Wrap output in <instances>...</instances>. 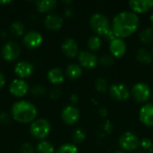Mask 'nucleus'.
Here are the masks:
<instances>
[{
  "label": "nucleus",
  "mask_w": 153,
  "mask_h": 153,
  "mask_svg": "<svg viewBox=\"0 0 153 153\" xmlns=\"http://www.w3.org/2000/svg\"><path fill=\"white\" fill-rule=\"evenodd\" d=\"M150 19H151V22H152V23L153 24V10H152V13H151Z\"/></svg>",
  "instance_id": "obj_40"
},
{
  "label": "nucleus",
  "mask_w": 153,
  "mask_h": 153,
  "mask_svg": "<svg viewBox=\"0 0 153 153\" xmlns=\"http://www.w3.org/2000/svg\"><path fill=\"white\" fill-rule=\"evenodd\" d=\"M78 61L81 67L86 69H93L98 65V57L97 56L89 50H82L78 54Z\"/></svg>",
  "instance_id": "obj_9"
},
{
  "label": "nucleus",
  "mask_w": 153,
  "mask_h": 153,
  "mask_svg": "<svg viewBox=\"0 0 153 153\" xmlns=\"http://www.w3.org/2000/svg\"><path fill=\"white\" fill-rule=\"evenodd\" d=\"M43 42L42 35L38 31H29L23 37V44L29 49H35L40 47Z\"/></svg>",
  "instance_id": "obj_12"
},
{
  "label": "nucleus",
  "mask_w": 153,
  "mask_h": 153,
  "mask_svg": "<svg viewBox=\"0 0 153 153\" xmlns=\"http://www.w3.org/2000/svg\"><path fill=\"white\" fill-rule=\"evenodd\" d=\"M110 96L117 101H126L131 96V91L124 83H114L109 88Z\"/></svg>",
  "instance_id": "obj_8"
},
{
  "label": "nucleus",
  "mask_w": 153,
  "mask_h": 153,
  "mask_svg": "<svg viewBox=\"0 0 153 153\" xmlns=\"http://www.w3.org/2000/svg\"><path fill=\"white\" fill-rule=\"evenodd\" d=\"M56 153H78V149L75 144L65 143L58 148Z\"/></svg>",
  "instance_id": "obj_26"
},
{
  "label": "nucleus",
  "mask_w": 153,
  "mask_h": 153,
  "mask_svg": "<svg viewBox=\"0 0 153 153\" xmlns=\"http://www.w3.org/2000/svg\"><path fill=\"white\" fill-rule=\"evenodd\" d=\"M31 92L33 95H44L46 93V89L41 85H36L32 88Z\"/></svg>",
  "instance_id": "obj_32"
},
{
  "label": "nucleus",
  "mask_w": 153,
  "mask_h": 153,
  "mask_svg": "<svg viewBox=\"0 0 153 153\" xmlns=\"http://www.w3.org/2000/svg\"><path fill=\"white\" fill-rule=\"evenodd\" d=\"M115 153H126L124 151H117V152H115Z\"/></svg>",
  "instance_id": "obj_42"
},
{
  "label": "nucleus",
  "mask_w": 153,
  "mask_h": 153,
  "mask_svg": "<svg viewBox=\"0 0 153 153\" xmlns=\"http://www.w3.org/2000/svg\"><path fill=\"white\" fill-rule=\"evenodd\" d=\"M38 114L37 108L27 100H20L12 106V116L15 121L22 124L32 123Z\"/></svg>",
  "instance_id": "obj_2"
},
{
  "label": "nucleus",
  "mask_w": 153,
  "mask_h": 153,
  "mask_svg": "<svg viewBox=\"0 0 153 153\" xmlns=\"http://www.w3.org/2000/svg\"><path fill=\"white\" fill-rule=\"evenodd\" d=\"M61 96V91L58 88H54L50 92V98L53 100H57Z\"/></svg>",
  "instance_id": "obj_34"
},
{
  "label": "nucleus",
  "mask_w": 153,
  "mask_h": 153,
  "mask_svg": "<svg viewBox=\"0 0 153 153\" xmlns=\"http://www.w3.org/2000/svg\"><path fill=\"white\" fill-rule=\"evenodd\" d=\"M114 63V57L111 56V55H105V56H102L100 59V64L102 65V66H110L112 65Z\"/></svg>",
  "instance_id": "obj_30"
},
{
  "label": "nucleus",
  "mask_w": 153,
  "mask_h": 153,
  "mask_svg": "<svg viewBox=\"0 0 153 153\" xmlns=\"http://www.w3.org/2000/svg\"><path fill=\"white\" fill-rule=\"evenodd\" d=\"M65 13H66V15L70 16V15H72V11L71 10H66L65 11Z\"/></svg>",
  "instance_id": "obj_39"
},
{
  "label": "nucleus",
  "mask_w": 153,
  "mask_h": 153,
  "mask_svg": "<svg viewBox=\"0 0 153 153\" xmlns=\"http://www.w3.org/2000/svg\"><path fill=\"white\" fill-rule=\"evenodd\" d=\"M139 119L145 126L153 127V103H145L140 108Z\"/></svg>",
  "instance_id": "obj_13"
},
{
  "label": "nucleus",
  "mask_w": 153,
  "mask_h": 153,
  "mask_svg": "<svg viewBox=\"0 0 153 153\" xmlns=\"http://www.w3.org/2000/svg\"><path fill=\"white\" fill-rule=\"evenodd\" d=\"M152 140L151 139H149V138H143L142 141H141V143H140V146L143 148V149H144V150H149L152 146Z\"/></svg>",
  "instance_id": "obj_33"
},
{
  "label": "nucleus",
  "mask_w": 153,
  "mask_h": 153,
  "mask_svg": "<svg viewBox=\"0 0 153 153\" xmlns=\"http://www.w3.org/2000/svg\"><path fill=\"white\" fill-rule=\"evenodd\" d=\"M126 44L122 39L116 38L109 43V50L111 53V56L113 57H123L125 54L126 53Z\"/></svg>",
  "instance_id": "obj_16"
},
{
  "label": "nucleus",
  "mask_w": 153,
  "mask_h": 153,
  "mask_svg": "<svg viewBox=\"0 0 153 153\" xmlns=\"http://www.w3.org/2000/svg\"><path fill=\"white\" fill-rule=\"evenodd\" d=\"M135 153H143V152H139V151H138V152H136Z\"/></svg>",
  "instance_id": "obj_43"
},
{
  "label": "nucleus",
  "mask_w": 153,
  "mask_h": 153,
  "mask_svg": "<svg viewBox=\"0 0 153 153\" xmlns=\"http://www.w3.org/2000/svg\"><path fill=\"white\" fill-rule=\"evenodd\" d=\"M11 30L16 36H22L24 32V25L22 22L16 21L11 24Z\"/></svg>",
  "instance_id": "obj_27"
},
{
  "label": "nucleus",
  "mask_w": 153,
  "mask_h": 153,
  "mask_svg": "<svg viewBox=\"0 0 153 153\" xmlns=\"http://www.w3.org/2000/svg\"><path fill=\"white\" fill-rule=\"evenodd\" d=\"M152 58H153V47H152ZM152 63H153V60H152Z\"/></svg>",
  "instance_id": "obj_44"
},
{
  "label": "nucleus",
  "mask_w": 153,
  "mask_h": 153,
  "mask_svg": "<svg viewBox=\"0 0 153 153\" xmlns=\"http://www.w3.org/2000/svg\"><path fill=\"white\" fill-rule=\"evenodd\" d=\"M65 74L70 80H76L82 74V69L78 64H70L65 69Z\"/></svg>",
  "instance_id": "obj_20"
},
{
  "label": "nucleus",
  "mask_w": 153,
  "mask_h": 153,
  "mask_svg": "<svg viewBox=\"0 0 153 153\" xmlns=\"http://www.w3.org/2000/svg\"><path fill=\"white\" fill-rule=\"evenodd\" d=\"M139 26L140 18L138 14L132 11H124L115 15L111 29L117 38L124 39L132 36L138 30Z\"/></svg>",
  "instance_id": "obj_1"
},
{
  "label": "nucleus",
  "mask_w": 153,
  "mask_h": 153,
  "mask_svg": "<svg viewBox=\"0 0 153 153\" xmlns=\"http://www.w3.org/2000/svg\"><path fill=\"white\" fill-rule=\"evenodd\" d=\"M61 49H62V52L64 53V55L69 58H74L79 54L78 44H77L76 40L72 38L65 39L63 41V43L61 45Z\"/></svg>",
  "instance_id": "obj_14"
},
{
  "label": "nucleus",
  "mask_w": 153,
  "mask_h": 153,
  "mask_svg": "<svg viewBox=\"0 0 153 153\" xmlns=\"http://www.w3.org/2000/svg\"><path fill=\"white\" fill-rule=\"evenodd\" d=\"M136 60L143 65H150L151 63H152V55L145 48H140L138 49L137 53H136Z\"/></svg>",
  "instance_id": "obj_22"
},
{
  "label": "nucleus",
  "mask_w": 153,
  "mask_h": 153,
  "mask_svg": "<svg viewBox=\"0 0 153 153\" xmlns=\"http://www.w3.org/2000/svg\"><path fill=\"white\" fill-rule=\"evenodd\" d=\"M0 120H2L3 122L8 121V120H9L8 114H7V113H2V114L0 115Z\"/></svg>",
  "instance_id": "obj_36"
},
{
  "label": "nucleus",
  "mask_w": 153,
  "mask_h": 153,
  "mask_svg": "<svg viewBox=\"0 0 153 153\" xmlns=\"http://www.w3.org/2000/svg\"><path fill=\"white\" fill-rule=\"evenodd\" d=\"M21 54V48L15 41L10 40L6 42L2 48V56L5 61L12 62L19 57Z\"/></svg>",
  "instance_id": "obj_7"
},
{
  "label": "nucleus",
  "mask_w": 153,
  "mask_h": 153,
  "mask_svg": "<svg viewBox=\"0 0 153 153\" xmlns=\"http://www.w3.org/2000/svg\"><path fill=\"white\" fill-rule=\"evenodd\" d=\"M51 126L49 122L45 118H39L37 120H34L30 127V134L38 140L45 139L50 133Z\"/></svg>",
  "instance_id": "obj_4"
},
{
  "label": "nucleus",
  "mask_w": 153,
  "mask_h": 153,
  "mask_svg": "<svg viewBox=\"0 0 153 153\" xmlns=\"http://www.w3.org/2000/svg\"><path fill=\"white\" fill-rule=\"evenodd\" d=\"M70 100H71V102H72L73 104H74V103L78 102V100H79V97H78L76 94H73V95L71 96Z\"/></svg>",
  "instance_id": "obj_37"
},
{
  "label": "nucleus",
  "mask_w": 153,
  "mask_h": 153,
  "mask_svg": "<svg viewBox=\"0 0 153 153\" xmlns=\"http://www.w3.org/2000/svg\"><path fill=\"white\" fill-rule=\"evenodd\" d=\"M11 1L10 0H4V1H0V4H10Z\"/></svg>",
  "instance_id": "obj_38"
},
{
  "label": "nucleus",
  "mask_w": 153,
  "mask_h": 153,
  "mask_svg": "<svg viewBox=\"0 0 153 153\" xmlns=\"http://www.w3.org/2000/svg\"><path fill=\"white\" fill-rule=\"evenodd\" d=\"M29 91V84L22 79H15L9 85V91L12 95L17 98L23 97Z\"/></svg>",
  "instance_id": "obj_11"
},
{
  "label": "nucleus",
  "mask_w": 153,
  "mask_h": 153,
  "mask_svg": "<svg viewBox=\"0 0 153 153\" xmlns=\"http://www.w3.org/2000/svg\"><path fill=\"white\" fill-rule=\"evenodd\" d=\"M131 95L136 102L145 103L151 99L152 91L148 84L144 82H137L133 86Z\"/></svg>",
  "instance_id": "obj_6"
},
{
  "label": "nucleus",
  "mask_w": 153,
  "mask_h": 153,
  "mask_svg": "<svg viewBox=\"0 0 153 153\" xmlns=\"http://www.w3.org/2000/svg\"><path fill=\"white\" fill-rule=\"evenodd\" d=\"M86 134L84 133V131L82 129H76L74 133H73V141L74 143H82L84 140H85Z\"/></svg>",
  "instance_id": "obj_28"
},
{
  "label": "nucleus",
  "mask_w": 153,
  "mask_h": 153,
  "mask_svg": "<svg viewBox=\"0 0 153 153\" xmlns=\"http://www.w3.org/2000/svg\"><path fill=\"white\" fill-rule=\"evenodd\" d=\"M140 139L133 132H125L119 138V145L121 149L127 152H135L140 147Z\"/></svg>",
  "instance_id": "obj_5"
},
{
  "label": "nucleus",
  "mask_w": 153,
  "mask_h": 153,
  "mask_svg": "<svg viewBox=\"0 0 153 153\" xmlns=\"http://www.w3.org/2000/svg\"><path fill=\"white\" fill-rule=\"evenodd\" d=\"M34 72V65L27 61H21L17 63L14 66L15 74L20 77V79L27 78L30 76Z\"/></svg>",
  "instance_id": "obj_17"
},
{
  "label": "nucleus",
  "mask_w": 153,
  "mask_h": 153,
  "mask_svg": "<svg viewBox=\"0 0 153 153\" xmlns=\"http://www.w3.org/2000/svg\"><path fill=\"white\" fill-rule=\"evenodd\" d=\"M36 152L37 153H55V148L51 143L48 141H41L38 143Z\"/></svg>",
  "instance_id": "obj_25"
},
{
  "label": "nucleus",
  "mask_w": 153,
  "mask_h": 153,
  "mask_svg": "<svg viewBox=\"0 0 153 153\" xmlns=\"http://www.w3.org/2000/svg\"><path fill=\"white\" fill-rule=\"evenodd\" d=\"M48 79L52 84H60L65 81V75L61 69L52 68L48 72Z\"/></svg>",
  "instance_id": "obj_19"
},
{
  "label": "nucleus",
  "mask_w": 153,
  "mask_h": 153,
  "mask_svg": "<svg viewBox=\"0 0 153 153\" xmlns=\"http://www.w3.org/2000/svg\"><path fill=\"white\" fill-rule=\"evenodd\" d=\"M128 4L133 13H144L153 8V0H131Z\"/></svg>",
  "instance_id": "obj_15"
},
{
  "label": "nucleus",
  "mask_w": 153,
  "mask_h": 153,
  "mask_svg": "<svg viewBox=\"0 0 153 153\" xmlns=\"http://www.w3.org/2000/svg\"><path fill=\"white\" fill-rule=\"evenodd\" d=\"M45 27L50 30H58L63 26V18L57 14H48L44 21Z\"/></svg>",
  "instance_id": "obj_18"
},
{
  "label": "nucleus",
  "mask_w": 153,
  "mask_h": 153,
  "mask_svg": "<svg viewBox=\"0 0 153 153\" xmlns=\"http://www.w3.org/2000/svg\"><path fill=\"white\" fill-rule=\"evenodd\" d=\"M5 84V79H4V75L3 74L2 72H0V90L3 89V87Z\"/></svg>",
  "instance_id": "obj_35"
},
{
  "label": "nucleus",
  "mask_w": 153,
  "mask_h": 153,
  "mask_svg": "<svg viewBox=\"0 0 153 153\" xmlns=\"http://www.w3.org/2000/svg\"><path fill=\"white\" fill-rule=\"evenodd\" d=\"M61 118L63 122L68 126L74 125L80 118V111L74 106H66L61 113Z\"/></svg>",
  "instance_id": "obj_10"
},
{
  "label": "nucleus",
  "mask_w": 153,
  "mask_h": 153,
  "mask_svg": "<svg viewBox=\"0 0 153 153\" xmlns=\"http://www.w3.org/2000/svg\"><path fill=\"white\" fill-rule=\"evenodd\" d=\"M87 45H88V48L89 49L93 52V51H97L99 50L101 46H102V39L100 36L98 35H93L91 37L89 38L88 39V42H87Z\"/></svg>",
  "instance_id": "obj_24"
},
{
  "label": "nucleus",
  "mask_w": 153,
  "mask_h": 153,
  "mask_svg": "<svg viewBox=\"0 0 153 153\" xmlns=\"http://www.w3.org/2000/svg\"><path fill=\"white\" fill-rule=\"evenodd\" d=\"M20 153H35V150L32 145L28 143H24L20 148Z\"/></svg>",
  "instance_id": "obj_31"
},
{
  "label": "nucleus",
  "mask_w": 153,
  "mask_h": 153,
  "mask_svg": "<svg viewBox=\"0 0 153 153\" xmlns=\"http://www.w3.org/2000/svg\"><path fill=\"white\" fill-rule=\"evenodd\" d=\"M148 153H153V144H152V146L148 150Z\"/></svg>",
  "instance_id": "obj_41"
},
{
  "label": "nucleus",
  "mask_w": 153,
  "mask_h": 153,
  "mask_svg": "<svg viewBox=\"0 0 153 153\" xmlns=\"http://www.w3.org/2000/svg\"><path fill=\"white\" fill-rule=\"evenodd\" d=\"M57 3L56 0H39L36 2V6L39 12L47 13L56 8Z\"/></svg>",
  "instance_id": "obj_21"
},
{
  "label": "nucleus",
  "mask_w": 153,
  "mask_h": 153,
  "mask_svg": "<svg viewBox=\"0 0 153 153\" xmlns=\"http://www.w3.org/2000/svg\"><path fill=\"white\" fill-rule=\"evenodd\" d=\"M139 39L143 44L148 45L153 41V29L151 27L143 29L140 34H139Z\"/></svg>",
  "instance_id": "obj_23"
},
{
  "label": "nucleus",
  "mask_w": 153,
  "mask_h": 153,
  "mask_svg": "<svg viewBox=\"0 0 153 153\" xmlns=\"http://www.w3.org/2000/svg\"><path fill=\"white\" fill-rule=\"evenodd\" d=\"M95 88L99 92H105L108 89V82L104 78H98L95 81Z\"/></svg>",
  "instance_id": "obj_29"
},
{
  "label": "nucleus",
  "mask_w": 153,
  "mask_h": 153,
  "mask_svg": "<svg viewBox=\"0 0 153 153\" xmlns=\"http://www.w3.org/2000/svg\"><path fill=\"white\" fill-rule=\"evenodd\" d=\"M90 26L98 36H105L110 30V22L108 18L100 13H96L90 19Z\"/></svg>",
  "instance_id": "obj_3"
}]
</instances>
